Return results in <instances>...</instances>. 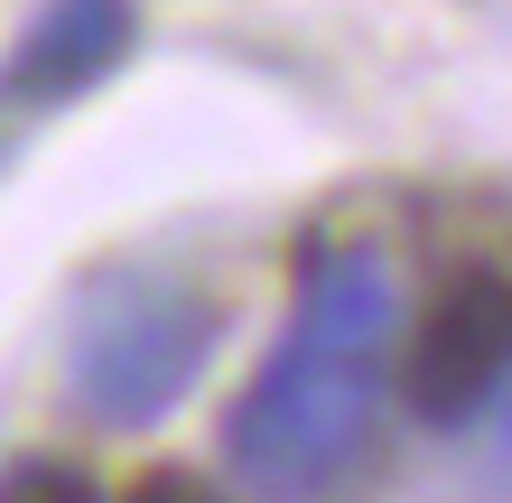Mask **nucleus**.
Returning a JSON list of instances; mask_svg holds the SVG:
<instances>
[{
  "label": "nucleus",
  "instance_id": "nucleus-8",
  "mask_svg": "<svg viewBox=\"0 0 512 503\" xmlns=\"http://www.w3.org/2000/svg\"><path fill=\"white\" fill-rule=\"evenodd\" d=\"M494 401H503V448H512V373H503V392H494Z\"/></svg>",
  "mask_w": 512,
  "mask_h": 503
},
{
  "label": "nucleus",
  "instance_id": "nucleus-5",
  "mask_svg": "<svg viewBox=\"0 0 512 503\" xmlns=\"http://www.w3.org/2000/svg\"><path fill=\"white\" fill-rule=\"evenodd\" d=\"M122 47H131V0H47L0 66V103H56L75 84L112 75Z\"/></svg>",
  "mask_w": 512,
  "mask_h": 503
},
{
  "label": "nucleus",
  "instance_id": "nucleus-4",
  "mask_svg": "<svg viewBox=\"0 0 512 503\" xmlns=\"http://www.w3.org/2000/svg\"><path fill=\"white\" fill-rule=\"evenodd\" d=\"M401 280L373 243H336L298 271V317H289V345L308 354H354V364H382L391 336H401Z\"/></svg>",
  "mask_w": 512,
  "mask_h": 503
},
{
  "label": "nucleus",
  "instance_id": "nucleus-7",
  "mask_svg": "<svg viewBox=\"0 0 512 503\" xmlns=\"http://www.w3.org/2000/svg\"><path fill=\"white\" fill-rule=\"evenodd\" d=\"M131 503H215V485L187 476V466H149V476L131 485Z\"/></svg>",
  "mask_w": 512,
  "mask_h": 503
},
{
  "label": "nucleus",
  "instance_id": "nucleus-2",
  "mask_svg": "<svg viewBox=\"0 0 512 503\" xmlns=\"http://www.w3.org/2000/svg\"><path fill=\"white\" fill-rule=\"evenodd\" d=\"M215 336H224V317L196 289H122V299H94L84 327H75V354H66V392H75V410L94 429L140 438L196 392Z\"/></svg>",
  "mask_w": 512,
  "mask_h": 503
},
{
  "label": "nucleus",
  "instance_id": "nucleus-6",
  "mask_svg": "<svg viewBox=\"0 0 512 503\" xmlns=\"http://www.w3.org/2000/svg\"><path fill=\"white\" fill-rule=\"evenodd\" d=\"M0 503H103V494H94V476L66 466V457H19L10 476H0Z\"/></svg>",
  "mask_w": 512,
  "mask_h": 503
},
{
  "label": "nucleus",
  "instance_id": "nucleus-1",
  "mask_svg": "<svg viewBox=\"0 0 512 503\" xmlns=\"http://www.w3.org/2000/svg\"><path fill=\"white\" fill-rule=\"evenodd\" d=\"M391 373L354 354L280 345L224 410V466L261 503H336L382 448Z\"/></svg>",
  "mask_w": 512,
  "mask_h": 503
},
{
  "label": "nucleus",
  "instance_id": "nucleus-3",
  "mask_svg": "<svg viewBox=\"0 0 512 503\" xmlns=\"http://www.w3.org/2000/svg\"><path fill=\"white\" fill-rule=\"evenodd\" d=\"M512 373V271H466L438 289L429 327H419V354H410V401L419 420L438 429H466L475 410L503 392Z\"/></svg>",
  "mask_w": 512,
  "mask_h": 503
}]
</instances>
